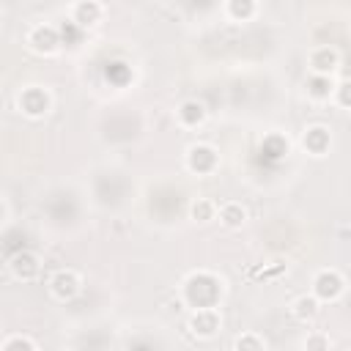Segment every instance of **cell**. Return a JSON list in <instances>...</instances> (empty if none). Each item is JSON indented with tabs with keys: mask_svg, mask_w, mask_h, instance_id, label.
<instances>
[{
	"mask_svg": "<svg viewBox=\"0 0 351 351\" xmlns=\"http://www.w3.org/2000/svg\"><path fill=\"white\" fill-rule=\"evenodd\" d=\"M219 296H222V282L208 271H195L184 282V299L192 307H217Z\"/></svg>",
	"mask_w": 351,
	"mask_h": 351,
	"instance_id": "6da1fadb",
	"label": "cell"
},
{
	"mask_svg": "<svg viewBox=\"0 0 351 351\" xmlns=\"http://www.w3.org/2000/svg\"><path fill=\"white\" fill-rule=\"evenodd\" d=\"M346 293V277L337 269H321L313 277V296L318 302H337Z\"/></svg>",
	"mask_w": 351,
	"mask_h": 351,
	"instance_id": "7a4b0ae2",
	"label": "cell"
},
{
	"mask_svg": "<svg viewBox=\"0 0 351 351\" xmlns=\"http://www.w3.org/2000/svg\"><path fill=\"white\" fill-rule=\"evenodd\" d=\"M19 110H22L27 118H44V115L52 110V96H49V90H44L41 85H27V88L19 93Z\"/></svg>",
	"mask_w": 351,
	"mask_h": 351,
	"instance_id": "3957f363",
	"label": "cell"
},
{
	"mask_svg": "<svg viewBox=\"0 0 351 351\" xmlns=\"http://www.w3.org/2000/svg\"><path fill=\"white\" fill-rule=\"evenodd\" d=\"M80 291H82V277H80L74 269H58V271L49 277V293H52L58 302H71Z\"/></svg>",
	"mask_w": 351,
	"mask_h": 351,
	"instance_id": "277c9868",
	"label": "cell"
},
{
	"mask_svg": "<svg viewBox=\"0 0 351 351\" xmlns=\"http://www.w3.org/2000/svg\"><path fill=\"white\" fill-rule=\"evenodd\" d=\"M217 165H219V156H217V151H214L211 145H206V143H195V145L186 148V167H189L192 173H197V176H208V173L217 170Z\"/></svg>",
	"mask_w": 351,
	"mask_h": 351,
	"instance_id": "5b68a950",
	"label": "cell"
},
{
	"mask_svg": "<svg viewBox=\"0 0 351 351\" xmlns=\"http://www.w3.org/2000/svg\"><path fill=\"white\" fill-rule=\"evenodd\" d=\"M63 44L60 38V30L52 27V25H36L30 33H27V47L38 55H52L58 52V47Z\"/></svg>",
	"mask_w": 351,
	"mask_h": 351,
	"instance_id": "8992f818",
	"label": "cell"
},
{
	"mask_svg": "<svg viewBox=\"0 0 351 351\" xmlns=\"http://www.w3.org/2000/svg\"><path fill=\"white\" fill-rule=\"evenodd\" d=\"M8 269L14 274V280H22V282H33L38 274H41V258L30 250H19L16 255H11L8 261Z\"/></svg>",
	"mask_w": 351,
	"mask_h": 351,
	"instance_id": "52a82bcc",
	"label": "cell"
},
{
	"mask_svg": "<svg viewBox=\"0 0 351 351\" xmlns=\"http://www.w3.org/2000/svg\"><path fill=\"white\" fill-rule=\"evenodd\" d=\"M219 326H222V318L217 307H195V313L189 315V329L195 337H203V340L214 337Z\"/></svg>",
	"mask_w": 351,
	"mask_h": 351,
	"instance_id": "ba28073f",
	"label": "cell"
},
{
	"mask_svg": "<svg viewBox=\"0 0 351 351\" xmlns=\"http://www.w3.org/2000/svg\"><path fill=\"white\" fill-rule=\"evenodd\" d=\"M307 69H310V74H326V77H332L340 69V52L335 47H315L307 55Z\"/></svg>",
	"mask_w": 351,
	"mask_h": 351,
	"instance_id": "9c48e42d",
	"label": "cell"
},
{
	"mask_svg": "<svg viewBox=\"0 0 351 351\" xmlns=\"http://www.w3.org/2000/svg\"><path fill=\"white\" fill-rule=\"evenodd\" d=\"M101 14H104V8H101L99 0H80V3L71 8V22H74L80 30H88V27H93V25L101 22Z\"/></svg>",
	"mask_w": 351,
	"mask_h": 351,
	"instance_id": "30bf717a",
	"label": "cell"
},
{
	"mask_svg": "<svg viewBox=\"0 0 351 351\" xmlns=\"http://www.w3.org/2000/svg\"><path fill=\"white\" fill-rule=\"evenodd\" d=\"M302 145L307 148V154H313V156H324V154L329 151V145H332V134H329V129L321 126V123L307 126L304 134H302Z\"/></svg>",
	"mask_w": 351,
	"mask_h": 351,
	"instance_id": "8fae6325",
	"label": "cell"
},
{
	"mask_svg": "<svg viewBox=\"0 0 351 351\" xmlns=\"http://www.w3.org/2000/svg\"><path fill=\"white\" fill-rule=\"evenodd\" d=\"M176 115H178V123H181V126H186V129H197V126L206 121L208 110H206L203 101H197V99H186V101H181V107L176 110Z\"/></svg>",
	"mask_w": 351,
	"mask_h": 351,
	"instance_id": "7c38bea8",
	"label": "cell"
},
{
	"mask_svg": "<svg viewBox=\"0 0 351 351\" xmlns=\"http://www.w3.org/2000/svg\"><path fill=\"white\" fill-rule=\"evenodd\" d=\"M217 217H219V222H222L225 228L236 230V228H241V225L247 222V208H244L241 203H236V200H228V203H222V206L217 208Z\"/></svg>",
	"mask_w": 351,
	"mask_h": 351,
	"instance_id": "4fadbf2b",
	"label": "cell"
},
{
	"mask_svg": "<svg viewBox=\"0 0 351 351\" xmlns=\"http://www.w3.org/2000/svg\"><path fill=\"white\" fill-rule=\"evenodd\" d=\"M291 313H293V318H299V321H313V318H318V313H321V302L310 293H304V296H299V299H293V304H291Z\"/></svg>",
	"mask_w": 351,
	"mask_h": 351,
	"instance_id": "5bb4252c",
	"label": "cell"
},
{
	"mask_svg": "<svg viewBox=\"0 0 351 351\" xmlns=\"http://www.w3.org/2000/svg\"><path fill=\"white\" fill-rule=\"evenodd\" d=\"M332 88H335V80L326 74H310L307 77V96L315 101H326L332 96Z\"/></svg>",
	"mask_w": 351,
	"mask_h": 351,
	"instance_id": "9a60e30c",
	"label": "cell"
},
{
	"mask_svg": "<svg viewBox=\"0 0 351 351\" xmlns=\"http://www.w3.org/2000/svg\"><path fill=\"white\" fill-rule=\"evenodd\" d=\"M225 11L233 22H247L258 11V0H225Z\"/></svg>",
	"mask_w": 351,
	"mask_h": 351,
	"instance_id": "2e32d148",
	"label": "cell"
},
{
	"mask_svg": "<svg viewBox=\"0 0 351 351\" xmlns=\"http://www.w3.org/2000/svg\"><path fill=\"white\" fill-rule=\"evenodd\" d=\"M189 217H192L195 222L206 225V222L217 219V203H214V200H208V197H197V200L189 206Z\"/></svg>",
	"mask_w": 351,
	"mask_h": 351,
	"instance_id": "e0dca14e",
	"label": "cell"
},
{
	"mask_svg": "<svg viewBox=\"0 0 351 351\" xmlns=\"http://www.w3.org/2000/svg\"><path fill=\"white\" fill-rule=\"evenodd\" d=\"M233 348L236 351H263L266 348V340L261 335H255V332H244V335H239L233 340Z\"/></svg>",
	"mask_w": 351,
	"mask_h": 351,
	"instance_id": "ac0fdd59",
	"label": "cell"
},
{
	"mask_svg": "<svg viewBox=\"0 0 351 351\" xmlns=\"http://www.w3.org/2000/svg\"><path fill=\"white\" fill-rule=\"evenodd\" d=\"M0 348H5V351H11V348H30V351H36V340H30L25 335H11V337H5L0 343Z\"/></svg>",
	"mask_w": 351,
	"mask_h": 351,
	"instance_id": "d6986e66",
	"label": "cell"
},
{
	"mask_svg": "<svg viewBox=\"0 0 351 351\" xmlns=\"http://www.w3.org/2000/svg\"><path fill=\"white\" fill-rule=\"evenodd\" d=\"M329 99H335L340 110H348V107H351V99H348V80L337 82V85L332 88V96H329Z\"/></svg>",
	"mask_w": 351,
	"mask_h": 351,
	"instance_id": "ffe728a7",
	"label": "cell"
},
{
	"mask_svg": "<svg viewBox=\"0 0 351 351\" xmlns=\"http://www.w3.org/2000/svg\"><path fill=\"white\" fill-rule=\"evenodd\" d=\"M307 351H313V348H329L332 346V340L326 337V335H310V337H304V343H302Z\"/></svg>",
	"mask_w": 351,
	"mask_h": 351,
	"instance_id": "44dd1931",
	"label": "cell"
},
{
	"mask_svg": "<svg viewBox=\"0 0 351 351\" xmlns=\"http://www.w3.org/2000/svg\"><path fill=\"white\" fill-rule=\"evenodd\" d=\"M3 217H5V208H3V203H0V222H3Z\"/></svg>",
	"mask_w": 351,
	"mask_h": 351,
	"instance_id": "7402d4cb",
	"label": "cell"
}]
</instances>
